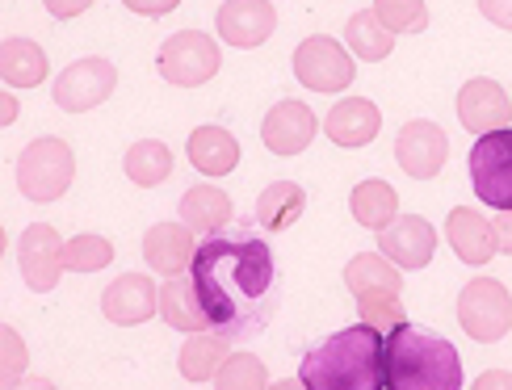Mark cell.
Segmentation results:
<instances>
[{"label":"cell","instance_id":"cell-1","mask_svg":"<svg viewBox=\"0 0 512 390\" xmlns=\"http://www.w3.org/2000/svg\"><path fill=\"white\" fill-rule=\"evenodd\" d=\"M189 277L210 315V332L227 340H252L269 328L282 302L273 248L252 227H223L194 252Z\"/></svg>","mask_w":512,"mask_h":390},{"label":"cell","instance_id":"cell-2","mask_svg":"<svg viewBox=\"0 0 512 390\" xmlns=\"http://www.w3.org/2000/svg\"><path fill=\"white\" fill-rule=\"evenodd\" d=\"M382 382L391 390H462L458 349L420 323H395L382 336Z\"/></svg>","mask_w":512,"mask_h":390},{"label":"cell","instance_id":"cell-3","mask_svg":"<svg viewBox=\"0 0 512 390\" xmlns=\"http://www.w3.org/2000/svg\"><path fill=\"white\" fill-rule=\"evenodd\" d=\"M298 382L307 390H382V332L361 319L328 336L303 357Z\"/></svg>","mask_w":512,"mask_h":390},{"label":"cell","instance_id":"cell-4","mask_svg":"<svg viewBox=\"0 0 512 390\" xmlns=\"http://www.w3.org/2000/svg\"><path fill=\"white\" fill-rule=\"evenodd\" d=\"M76 177V156L63 139H34L17 160V185L30 202H55Z\"/></svg>","mask_w":512,"mask_h":390},{"label":"cell","instance_id":"cell-5","mask_svg":"<svg viewBox=\"0 0 512 390\" xmlns=\"http://www.w3.org/2000/svg\"><path fill=\"white\" fill-rule=\"evenodd\" d=\"M471 185L483 206L512 210V126L487 130L471 147Z\"/></svg>","mask_w":512,"mask_h":390},{"label":"cell","instance_id":"cell-6","mask_svg":"<svg viewBox=\"0 0 512 390\" xmlns=\"http://www.w3.org/2000/svg\"><path fill=\"white\" fill-rule=\"evenodd\" d=\"M458 323L466 336L479 344H496L512 328V294L496 277H475L471 286L458 294Z\"/></svg>","mask_w":512,"mask_h":390},{"label":"cell","instance_id":"cell-7","mask_svg":"<svg viewBox=\"0 0 512 390\" xmlns=\"http://www.w3.org/2000/svg\"><path fill=\"white\" fill-rule=\"evenodd\" d=\"M219 72V42L202 30H181L160 47V76L181 89H198Z\"/></svg>","mask_w":512,"mask_h":390},{"label":"cell","instance_id":"cell-8","mask_svg":"<svg viewBox=\"0 0 512 390\" xmlns=\"http://www.w3.org/2000/svg\"><path fill=\"white\" fill-rule=\"evenodd\" d=\"M294 76L307 84L315 93H340L353 84V59L349 51L340 47L336 38L328 34H315V38H303L294 51Z\"/></svg>","mask_w":512,"mask_h":390},{"label":"cell","instance_id":"cell-9","mask_svg":"<svg viewBox=\"0 0 512 390\" xmlns=\"http://www.w3.org/2000/svg\"><path fill=\"white\" fill-rule=\"evenodd\" d=\"M17 265H21V277L26 286L47 294L59 286L63 269H68V244L59 240V231L47 227V223H34L21 231V244H17Z\"/></svg>","mask_w":512,"mask_h":390},{"label":"cell","instance_id":"cell-10","mask_svg":"<svg viewBox=\"0 0 512 390\" xmlns=\"http://www.w3.org/2000/svg\"><path fill=\"white\" fill-rule=\"evenodd\" d=\"M118 72L110 59H76L68 72H59L55 80V105L68 114L97 110V105L114 93Z\"/></svg>","mask_w":512,"mask_h":390},{"label":"cell","instance_id":"cell-11","mask_svg":"<svg viewBox=\"0 0 512 390\" xmlns=\"http://www.w3.org/2000/svg\"><path fill=\"white\" fill-rule=\"evenodd\" d=\"M445 156H450V139H445V130L437 122H408L399 130L395 139V160L399 168L408 172L416 181H429L445 168Z\"/></svg>","mask_w":512,"mask_h":390},{"label":"cell","instance_id":"cell-12","mask_svg":"<svg viewBox=\"0 0 512 390\" xmlns=\"http://www.w3.org/2000/svg\"><path fill=\"white\" fill-rule=\"evenodd\" d=\"M382 256H391L399 269H424L437 252V231L420 214H395V219L378 231Z\"/></svg>","mask_w":512,"mask_h":390},{"label":"cell","instance_id":"cell-13","mask_svg":"<svg viewBox=\"0 0 512 390\" xmlns=\"http://www.w3.org/2000/svg\"><path fill=\"white\" fill-rule=\"evenodd\" d=\"M458 118L471 135H487V130H500L512 118V101L496 80H466L458 93Z\"/></svg>","mask_w":512,"mask_h":390},{"label":"cell","instance_id":"cell-14","mask_svg":"<svg viewBox=\"0 0 512 390\" xmlns=\"http://www.w3.org/2000/svg\"><path fill=\"white\" fill-rule=\"evenodd\" d=\"M215 21H219L223 42H231V47H240V51H252L273 34L277 13L269 0H227Z\"/></svg>","mask_w":512,"mask_h":390},{"label":"cell","instance_id":"cell-15","mask_svg":"<svg viewBox=\"0 0 512 390\" xmlns=\"http://www.w3.org/2000/svg\"><path fill=\"white\" fill-rule=\"evenodd\" d=\"M315 126L319 122L303 101H277L265 114L261 139H265V147L273 151V156H298V151H307V143L315 139Z\"/></svg>","mask_w":512,"mask_h":390},{"label":"cell","instance_id":"cell-16","mask_svg":"<svg viewBox=\"0 0 512 390\" xmlns=\"http://www.w3.org/2000/svg\"><path fill=\"white\" fill-rule=\"evenodd\" d=\"M101 311L110 323H122V328H131V323H143L160 311V290L152 286V277L143 273H122L110 290L101 294Z\"/></svg>","mask_w":512,"mask_h":390},{"label":"cell","instance_id":"cell-17","mask_svg":"<svg viewBox=\"0 0 512 390\" xmlns=\"http://www.w3.org/2000/svg\"><path fill=\"white\" fill-rule=\"evenodd\" d=\"M345 286L349 294L357 298V307H370V302H387V298H399L403 290V273L391 256H353L345 265Z\"/></svg>","mask_w":512,"mask_h":390},{"label":"cell","instance_id":"cell-18","mask_svg":"<svg viewBox=\"0 0 512 390\" xmlns=\"http://www.w3.org/2000/svg\"><path fill=\"white\" fill-rule=\"evenodd\" d=\"M445 240L458 252V260L466 265H487L496 252H500V235H496V223H487L479 210H450V223H445Z\"/></svg>","mask_w":512,"mask_h":390},{"label":"cell","instance_id":"cell-19","mask_svg":"<svg viewBox=\"0 0 512 390\" xmlns=\"http://www.w3.org/2000/svg\"><path fill=\"white\" fill-rule=\"evenodd\" d=\"M194 231H189L185 223H156L152 231L143 235V256H147V265H152L156 273L164 277H177L185 273L189 265H194Z\"/></svg>","mask_w":512,"mask_h":390},{"label":"cell","instance_id":"cell-20","mask_svg":"<svg viewBox=\"0 0 512 390\" xmlns=\"http://www.w3.org/2000/svg\"><path fill=\"white\" fill-rule=\"evenodd\" d=\"M378 126H382V114H378V105L366 101V97H345V101H336L332 114H328V122H324L328 139H332L336 147H366V143H374Z\"/></svg>","mask_w":512,"mask_h":390},{"label":"cell","instance_id":"cell-21","mask_svg":"<svg viewBox=\"0 0 512 390\" xmlns=\"http://www.w3.org/2000/svg\"><path fill=\"white\" fill-rule=\"evenodd\" d=\"M160 315L168 328H177V332H210V315L198 298V286H194V277H185V273L168 277L160 286Z\"/></svg>","mask_w":512,"mask_h":390},{"label":"cell","instance_id":"cell-22","mask_svg":"<svg viewBox=\"0 0 512 390\" xmlns=\"http://www.w3.org/2000/svg\"><path fill=\"white\" fill-rule=\"evenodd\" d=\"M189 164L206 177H227L240 164V139L223 126H198L189 135Z\"/></svg>","mask_w":512,"mask_h":390},{"label":"cell","instance_id":"cell-23","mask_svg":"<svg viewBox=\"0 0 512 390\" xmlns=\"http://www.w3.org/2000/svg\"><path fill=\"white\" fill-rule=\"evenodd\" d=\"M181 223L194 235H215L231 223V198L215 185H194L181 198Z\"/></svg>","mask_w":512,"mask_h":390},{"label":"cell","instance_id":"cell-24","mask_svg":"<svg viewBox=\"0 0 512 390\" xmlns=\"http://www.w3.org/2000/svg\"><path fill=\"white\" fill-rule=\"evenodd\" d=\"M0 76L13 89H34V84L47 80V55L30 38H5V47H0Z\"/></svg>","mask_w":512,"mask_h":390},{"label":"cell","instance_id":"cell-25","mask_svg":"<svg viewBox=\"0 0 512 390\" xmlns=\"http://www.w3.org/2000/svg\"><path fill=\"white\" fill-rule=\"evenodd\" d=\"M231 340L219 332H194V340H185L181 349V378L185 382H215L219 365L231 357Z\"/></svg>","mask_w":512,"mask_h":390},{"label":"cell","instance_id":"cell-26","mask_svg":"<svg viewBox=\"0 0 512 390\" xmlns=\"http://www.w3.org/2000/svg\"><path fill=\"white\" fill-rule=\"evenodd\" d=\"M303 206H307L303 185L277 181V185H269V189L261 193V198H256V223H261L265 231H286L290 223H298Z\"/></svg>","mask_w":512,"mask_h":390},{"label":"cell","instance_id":"cell-27","mask_svg":"<svg viewBox=\"0 0 512 390\" xmlns=\"http://www.w3.org/2000/svg\"><path fill=\"white\" fill-rule=\"evenodd\" d=\"M349 206H353V219H357L361 227L382 231V227H387L395 214H399V193H395L387 181H361V185L353 189Z\"/></svg>","mask_w":512,"mask_h":390},{"label":"cell","instance_id":"cell-28","mask_svg":"<svg viewBox=\"0 0 512 390\" xmlns=\"http://www.w3.org/2000/svg\"><path fill=\"white\" fill-rule=\"evenodd\" d=\"M345 38H349V51H353L357 59H366V63L387 59L391 47H395V34L382 26L374 9L353 13V17H349V26H345Z\"/></svg>","mask_w":512,"mask_h":390},{"label":"cell","instance_id":"cell-29","mask_svg":"<svg viewBox=\"0 0 512 390\" xmlns=\"http://www.w3.org/2000/svg\"><path fill=\"white\" fill-rule=\"evenodd\" d=\"M126 177H131L135 185H143V189L164 185L168 177H173V151H168L164 143H156V139L135 143L131 151H126Z\"/></svg>","mask_w":512,"mask_h":390},{"label":"cell","instance_id":"cell-30","mask_svg":"<svg viewBox=\"0 0 512 390\" xmlns=\"http://www.w3.org/2000/svg\"><path fill=\"white\" fill-rule=\"evenodd\" d=\"M374 13L391 34H420L429 26L424 0H374Z\"/></svg>","mask_w":512,"mask_h":390},{"label":"cell","instance_id":"cell-31","mask_svg":"<svg viewBox=\"0 0 512 390\" xmlns=\"http://www.w3.org/2000/svg\"><path fill=\"white\" fill-rule=\"evenodd\" d=\"M265 382H269L265 365L256 361L252 353H231L219 365V374H215V386H223V390H256V386H265Z\"/></svg>","mask_w":512,"mask_h":390},{"label":"cell","instance_id":"cell-32","mask_svg":"<svg viewBox=\"0 0 512 390\" xmlns=\"http://www.w3.org/2000/svg\"><path fill=\"white\" fill-rule=\"evenodd\" d=\"M114 260V248L110 240H101V235H76L68 244V269L72 273H97Z\"/></svg>","mask_w":512,"mask_h":390},{"label":"cell","instance_id":"cell-33","mask_svg":"<svg viewBox=\"0 0 512 390\" xmlns=\"http://www.w3.org/2000/svg\"><path fill=\"white\" fill-rule=\"evenodd\" d=\"M361 315H366V323H374V328L387 336L395 323H403V307L399 298H387V302H370V307H361Z\"/></svg>","mask_w":512,"mask_h":390},{"label":"cell","instance_id":"cell-34","mask_svg":"<svg viewBox=\"0 0 512 390\" xmlns=\"http://www.w3.org/2000/svg\"><path fill=\"white\" fill-rule=\"evenodd\" d=\"M0 344H5V365H0V374H5V382H13L21 370H26V349H21L13 328H0Z\"/></svg>","mask_w":512,"mask_h":390},{"label":"cell","instance_id":"cell-35","mask_svg":"<svg viewBox=\"0 0 512 390\" xmlns=\"http://www.w3.org/2000/svg\"><path fill=\"white\" fill-rule=\"evenodd\" d=\"M479 13L496 21L500 30H512V0H479Z\"/></svg>","mask_w":512,"mask_h":390},{"label":"cell","instance_id":"cell-36","mask_svg":"<svg viewBox=\"0 0 512 390\" xmlns=\"http://www.w3.org/2000/svg\"><path fill=\"white\" fill-rule=\"evenodd\" d=\"M131 13H143V17H164V13H173L181 0H122Z\"/></svg>","mask_w":512,"mask_h":390},{"label":"cell","instance_id":"cell-37","mask_svg":"<svg viewBox=\"0 0 512 390\" xmlns=\"http://www.w3.org/2000/svg\"><path fill=\"white\" fill-rule=\"evenodd\" d=\"M42 5L51 9V17H80L84 9L93 5V0H42Z\"/></svg>","mask_w":512,"mask_h":390},{"label":"cell","instance_id":"cell-38","mask_svg":"<svg viewBox=\"0 0 512 390\" xmlns=\"http://www.w3.org/2000/svg\"><path fill=\"white\" fill-rule=\"evenodd\" d=\"M496 235H500V252L512 256V210H500V219H496Z\"/></svg>","mask_w":512,"mask_h":390},{"label":"cell","instance_id":"cell-39","mask_svg":"<svg viewBox=\"0 0 512 390\" xmlns=\"http://www.w3.org/2000/svg\"><path fill=\"white\" fill-rule=\"evenodd\" d=\"M0 105H5V110H0V118L13 122V118H17V101H13V97H0Z\"/></svg>","mask_w":512,"mask_h":390},{"label":"cell","instance_id":"cell-40","mask_svg":"<svg viewBox=\"0 0 512 390\" xmlns=\"http://www.w3.org/2000/svg\"><path fill=\"white\" fill-rule=\"evenodd\" d=\"M479 386H483V390H487V386H512V378H496V374H492V378H479Z\"/></svg>","mask_w":512,"mask_h":390}]
</instances>
